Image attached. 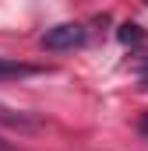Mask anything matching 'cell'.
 <instances>
[{"instance_id": "1", "label": "cell", "mask_w": 148, "mask_h": 151, "mask_svg": "<svg viewBox=\"0 0 148 151\" xmlns=\"http://www.w3.org/2000/svg\"><path fill=\"white\" fill-rule=\"evenodd\" d=\"M81 42H85V25H78V21H64V25H57V28H49V32L42 35V46L53 49V53L74 49V46H81Z\"/></svg>"}, {"instance_id": "2", "label": "cell", "mask_w": 148, "mask_h": 151, "mask_svg": "<svg viewBox=\"0 0 148 151\" xmlns=\"http://www.w3.org/2000/svg\"><path fill=\"white\" fill-rule=\"evenodd\" d=\"M42 67H32V63H18V60H7V56H0V81L4 77H32L39 74Z\"/></svg>"}, {"instance_id": "3", "label": "cell", "mask_w": 148, "mask_h": 151, "mask_svg": "<svg viewBox=\"0 0 148 151\" xmlns=\"http://www.w3.org/2000/svg\"><path fill=\"white\" fill-rule=\"evenodd\" d=\"M116 35H120L123 46H134V42H141V39H145V28H141V25H134V21H127V25H120V32H116Z\"/></svg>"}, {"instance_id": "4", "label": "cell", "mask_w": 148, "mask_h": 151, "mask_svg": "<svg viewBox=\"0 0 148 151\" xmlns=\"http://www.w3.org/2000/svg\"><path fill=\"white\" fill-rule=\"evenodd\" d=\"M141 84L148 88V60H145V67H141Z\"/></svg>"}, {"instance_id": "5", "label": "cell", "mask_w": 148, "mask_h": 151, "mask_svg": "<svg viewBox=\"0 0 148 151\" xmlns=\"http://www.w3.org/2000/svg\"><path fill=\"white\" fill-rule=\"evenodd\" d=\"M141 134H145V137H148V113L141 116Z\"/></svg>"}, {"instance_id": "6", "label": "cell", "mask_w": 148, "mask_h": 151, "mask_svg": "<svg viewBox=\"0 0 148 151\" xmlns=\"http://www.w3.org/2000/svg\"><path fill=\"white\" fill-rule=\"evenodd\" d=\"M0 151H14V148H11V144H7V141H0Z\"/></svg>"}]
</instances>
